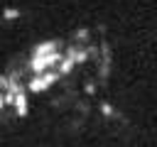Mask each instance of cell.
<instances>
[{"label":"cell","mask_w":157,"mask_h":147,"mask_svg":"<svg viewBox=\"0 0 157 147\" xmlns=\"http://www.w3.org/2000/svg\"><path fill=\"white\" fill-rule=\"evenodd\" d=\"M101 113H103L105 118H110V120H113V118H118V113L113 110V105H110V103H101Z\"/></svg>","instance_id":"cell-1"},{"label":"cell","mask_w":157,"mask_h":147,"mask_svg":"<svg viewBox=\"0 0 157 147\" xmlns=\"http://www.w3.org/2000/svg\"><path fill=\"white\" fill-rule=\"evenodd\" d=\"M20 15H22V12H20L17 7H7V10H2V17H5V20H17Z\"/></svg>","instance_id":"cell-2"},{"label":"cell","mask_w":157,"mask_h":147,"mask_svg":"<svg viewBox=\"0 0 157 147\" xmlns=\"http://www.w3.org/2000/svg\"><path fill=\"white\" fill-rule=\"evenodd\" d=\"M2 108H5V98H2V93H0V113H2Z\"/></svg>","instance_id":"cell-3"}]
</instances>
